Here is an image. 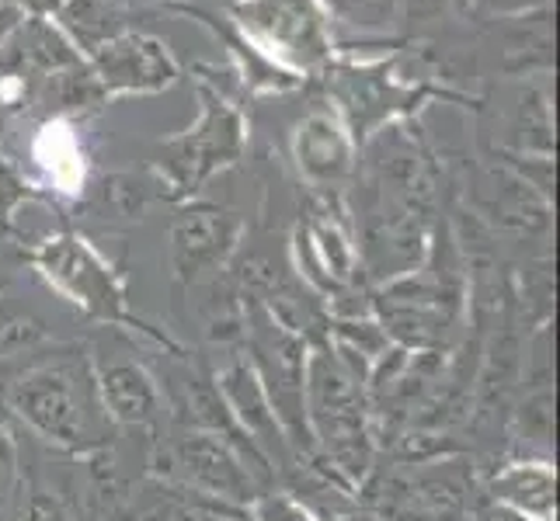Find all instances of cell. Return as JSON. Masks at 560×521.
I'll return each instance as SVG.
<instances>
[{"instance_id":"1","label":"cell","mask_w":560,"mask_h":521,"mask_svg":"<svg viewBox=\"0 0 560 521\" xmlns=\"http://www.w3.org/2000/svg\"><path fill=\"white\" fill-rule=\"evenodd\" d=\"M4 407L14 424L70 455H105L115 424L102 407L94 365L84 352H60L28 362L4 386Z\"/></svg>"},{"instance_id":"2","label":"cell","mask_w":560,"mask_h":521,"mask_svg":"<svg viewBox=\"0 0 560 521\" xmlns=\"http://www.w3.org/2000/svg\"><path fill=\"white\" fill-rule=\"evenodd\" d=\"M365 372L359 362L335 352L327 341L311 344L306 352V428L314 438L311 466L338 479L352 494L373 476L376 428L373 407L365 393Z\"/></svg>"},{"instance_id":"3","label":"cell","mask_w":560,"mask_h":521,"mask_svg":"<svg viewBox=\"0 0 560 521\" xmlns=\"http://www.w3.org/2000/svg\"><path fill=\"white\" fill-rule=\"evenodd\" d=\"M28 261L38 272V279H43L56 296H63L73 310L88 317L91 323L126 327V331H137L147 341L182 355V344L167 331L150 327L143 317L132 313L119 272H115V268L81 234L63 229V234L46 237L43 244H35L28 250Z\"/></svg>"},{"instance_id":"4","label":"cell","mask_w":560,"mask_h":521,"mask_svg":"<svg viewBox=\"0 0 560 521\" xmlns=\"http://www.w3.org/2000/svg\"><path fill=\"white\" fill-rule=\"evenodd\" d=\"M164 466L167 484H178L191 494H199L217 505L244 511L247 500H255L261 484L272 473L255 466L237 446H230L226 438L199 431V428H178L164 441V455L153 459V470Z\"/></svg>"},{"instance_id":"5","label":"cell","mask_w":560,"mask_h":521,"mask_svg":"<svg viewBox=\"0 0 560 521\" xmlns=\"http://www.w3.org/2000/svg\"><path fill=\"white\" fill-rule=\"evenodd\" d=\"M164 150L171 153L164 164L167 185L178 196L199 191L212 174L237 164L244 153V122L241 115L223 105L217 94H202V115L182 137L167 140Z\"/></svg>"},{"instance_id":"6","label":"cell","mask_w":560,"mask_h":521,"mask_svg":"<svg viewBox=\"0 0 560 521\" xmlns=\"http://www.w3.org/2000/svg\"><path fill=\"white\" fill-rule=\"evenodd\" d=\"M244 223L226 209H188L171 226V268L182 285H199L226 272L241 247Z\"/></svg>"},{"instance_id":"7","label":"cell","mask_w":560,"mask_h":521,"mask_svg":"<svg viewBox=\"0 0 560 521\" xmlns=\"http://www.w3.org/2000/svg\"><path fill=\"white\" fill-rule=\"evenodd\" d=\"M296 254H300L296 258L300 275L314 288V296H327V303H335L359 288L362 264H359L355 237L335 212L320 209L306 223H300Z\"/></svg>"},{"instance_id":"8","label":"cell","mask_w":560,"mask_h":521,"mask_svg":"<svg viewBox=\"0 0 560 521\" xmlns=\"http://www.w3.org/2000/svg\"><path fill=\"white\" fill-rule=\"evenodd\" d=\"M105 94H153L178 81V63L161 38L126 32L88 56Z\"/></svg>"},{"instance_id":"9","label":"cell","mask_w":560,"mask_h":521,"mask_svg":"<svg viewBox=\"0 0 560 521\" xmlns=\"http://www.w3.org/2000/svg\"><path fill=\"white\" fill-rule=\"evenodd\" d=\"M91 365H94V386H98L102 407L115 428L158 431L167 407L158 376L140 358H126V355L115 358L91 355Z\"/></svg>"},{"instance_id":"10","label":"cell","mask_w":560,"mask_h":521,"mask_svg":"<svg viewBox=\"0 0 560 521\" xmlns=\"http://www.w3.org/2000/svg\"><path fill=\"white\" fill-rule=\"evenodd\" d=\"M212 382H217V390L226 403L230 417H234V424L250 438V446L272 462V470H276V459L285 462V455H293L279 431L272 403H268V396L261 390V379H258L244 347H237V352L220 365V372L212 376Z\"/></svg>"},{"instance_id":"11","label":"cell","mask_w":560,"mask_h":521,"mask_svg":"<svg viewBox=\"0 0 560 521\" xmlns=\"http://www.w3.org/2000/svg\"><path fill=\"white\" fill-rule=\"evenodd\" d=\"M491 505L518 511L533 521H553L557 514V470L553 459H512L488 476Z\"/></svg>"},{"instance_id":"12","label":"cell","mask_w":560,"mask_h":521,"mask_svg":"<svg viewBox=\"0 0 560 521\" xmlns=\"http://www.w3.org/2000/svg\"><path fill=\"white\" fill-rule=\"evenodd\" d=\"M352 153L355 140L345 132L331 115L314 111L306 115L296 129L293 157L300 174L317 188H335L352 174Z\"/></svg>"},{"instance_id":"13","label":"cell","mask_w":560,"mask_h":521,"mask_svg":"<svg viewBox=\"0 0 560 521\" xmlns=\"http://www.w3.org/2000/svg\"><path fill=\"white\" fill-rule=\"evenodd\" d=\"M81 63V52L73 49L70 38L56 28L46 17H25L22 28L14 32L11 46L0 60V70H11V73H28L46 81V76L70 70Z\"/></svg>"},{"instance_id":"14","label":"cell","mask_w":560,"mask_h":521,"mask_svg":"<svg viewBox=\"0 0 560 521\" xmlns=\"http://www.w3.org/2000/svg\"><path fill=\"white\" fill-rule=\"evenodd\" d=\"M56 17H60V32L70 38L73 49H84L88 56L112 38L132 32L126 8L115 0H63Z\"/></svg>"},{"instance_id":"15","label":"cell","mask_w":560,"mask_h":521,"mask_svg":"<svg viewBox=\"0 0 560 521\" xmlns=\"http://www.w3.org/2000/svg\"><path fill=\"white\" fill-rule=\"evenodd\" d=\"M244 14L289 49H300L303 56H320V28L293 0H255V4L244 8Z\"/></svg>"},{"instance_id":"16","label":"cell","mask_w":560,"mask_h":521,"mask_svg":"<svg viewBox=\"0 0 560 521\" xmlns=\"http://www.w3.org/2000/svg\"><path fill=\"white\" fill-rule=\"evenodd\" d=\"M553 386L544 390H523V400L509 411V428L518 446H526V455L550 459L553 452Z\"/></svg>"},{"instance_id":"17","label":"cell","mask_w":560,"mask_h":521,"mask_svg":"<svg viewBox=\"0 0 560 521\" xmlns=\"http://www.w3.org/2000/svg\"><path fill=\"white\" fill-rule=\"evenodd\" d=\"M46 344H49L46 323L32 310H25V306L0 296V365L28 358L35 352H43Z\"/></svg>"},{"instance_id":"18","label":"cell","mask_w":560,"mask_h":521,"mask_svg":"<svg viewBox=\"0 0 560 521\" xmlns=\"http://www.w3.org/2000/svg\"><path fill=\"white\" fill-rule=\"evenodd\" d=\"M515 132H518V153H553V126H550V105L539 91H526L518 98L515 111Z\"/></svg>"},{"instance_id":"19","label":"cell","mask_w":560,"mask_h":521,"mask_svg":"<svg viewBox=\"0 0 560 521\" xmlns=\"http://www.w3.org/2000/svg\"><path fill=\"white\" fill-rule=\"evenodd\" d=\"M324 8L341 25L359 32H386L400 17V0H324Z\"/></svg>"},{"instance_id":"20","label":"cell","mask_w":560,"mask_h":521,"mask_svg":"<svg viewBox=\"0 0 560 521\" xmlns=\"http://www.w3.org/2000/svg\"><path fill=\"white\" fill-rule=\"evenodd\" d=\"M18 490H22V449L14 438V417L0 400V511L11 505Z\"/></svg>"},{"instance_id":"21","label":"cell","mask_w":560,"mask_h":521,"mask_svg":"<svg viewBox=\"0 0 560 521\" xmlns=\"http://www.w3.org/2000/svg\"><path fill=\"white\" fill-rule=\"evenodd\" d=\"M247 521H317V514L289 490H265L244 508Z\"/></svg>"},{"instance_id":"22","label":"cell","mask_w":560,"mask_h":521,"mask_svg":"<svg viewBox=\"0 0 560 521\" xmlns=\"http://www.w3.org/2000/svg\"><path fill=\"white\" fill-rule=\"evenodd\" d=\"M32 196H35V188L22 178V170L0 153V234H11L18 205L28 202Z\"/></svg>"},{"instance_id":"23","label":"cell","mask_w":560,"mask_h":521,"mask_svg":"<svg viewBox=\"0 0 560 521\" xmlns=\"http://www.w3.org/2000/svg\"><path fill=\"white\" fill-rule=\"evenodd\" d=\"M14 521H77L73 508L49 487H25Z\"/></svg>"},{"instance_id":"24","label":"cell","mask_w":560,"mask_h":521,"mask_svg":"<svg viewBox=\"0 0 560 521\" xmlns=\"http://www.w3.org/2000/svg\"><path fill=\"white\" fill-rule=\"evenodd\" d=\"M105 185L108 188H102V196L112 205V212H119V216H126V220L140 216L143 205H147V188H143V181L126 178V174H115V178H108Z\"/></svg>"},{"instance_id":"25","label":"cell","mask_w":560,"mask_h":521,"mask_svg":"<svg viewBox=\"0 0 560 521\" xmlns=\"http://www.w3.org/2000/svg\"><path fill=\"white\" fill-rule=\"evenodd\" d=\"M450 8V0H400V14L408 17L411 25H429Z\"/></svg>"},{"instance_id":"26","label":"cell","mask_w":560,"mask_h":521,"mask_svg":"<svg viewBox=\"0 0 560 521\" xmlns=\"http://www.w3.org/2000/svg\"><path fill=\"white\" fill-rule=\"evenodd\" d=\"M25 22V11L14 4V0H0V60H4V52L11 46L14 32L22 28Z\"/></svg>"},{"instance_id":"27","label":"cell","mask_w":560,"mask_h":521,"mask_svg":"<svg viewBox=\"0 0 560 521\" xmlns=\"http://www.w3.org/2000/svg\"><path fill=\"white\" fill-rule=\"evenodd\" d=\"M488 14H529L536 8H547V0H480Z\"/></svg>"},{"instance_id":"28","label":"cell","mask_w":560,"mask_h":521,"mask_svg":"<svg viewBox=\"0 0 560 521\" xmlns=\"http://www.w3.org/2000/svg\"><path fill=\"white\" fill-rule=\"evenodd\" d=\"M14 4L22 8V11H28L32 17H46V14H56V11H60L63 0H14Z\"/></svg>"},{"instance_id":"29","label":"cell","mask_w":560,"mask_h":521,"mask_svg":"<svg viewBox=\"0 0 560 521\" xmlns=\"http://www.w3.org/2000/svg\"><path fill=\"white\" fill-rule=\"evenodd\" d=\"M8 379H11V376H0V396H4V386H8Z\"/></svg>"}]
</instances>
